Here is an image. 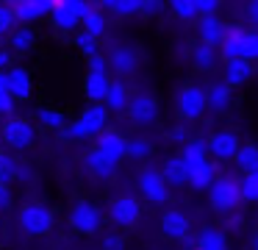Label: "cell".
Returning <instances> with one entry per match:
<instances>
[{
	"label": "cell",
	"mask_w": 258,
	"mask_h": 250,
	"mask_svg": "<svg viewBox=\"0 0 258 250\" xmlns=\"http://www.w3.org/2000/svg\"><path fill=\"white\" fill-rule=\"evenodd\" d=\"M208 200H211V209L219 214H233L236 206L241 203V181L236 178H217L214 186L208 189Z\"/></svg>",
	"instance_id": "cell-1"
},
{
	"label": "cell",
	"mask_w": 258,
	"mask_h": 250,
	"mask_svg": "<svg viewBox=\"0 0 258 250\" xmlns=\"http://www.w3.org/2000/svg\"><path fill=\"white\" fill-rule=\"evenodd\" d=\"M0 139L9 150H28L36 142V125L31 120H23V117H12L0 128Z\"/></svg>",
	"instance_id": "cell-2"
},
{
	"label": "cell",
	"mask_w": 258,
	"mask_h": 250,
	"mask_svg": "<svg viewBox=\"0 0 258 250\" xmlns=\"http://www.w3.org/2000/svg\"><path fill=\"white\" fill-rule=\"evenodd\" d=\"M53 222H56V217H53V211L45 203H25L20 209V228L28 236H45V233H50Z\"/></svg>",
	"instance_id": "cell-3"
},
{
	"label": "cell",
	"mask_w": 258,
	"mask_h": 250,
	"mask_svg": "<svg viewBox=\"0 0 258 250\" xmlns=\"http://www.w3.org/2000/svg\"><path fill=\"white\" fill-rule=\"evenodd\" d=\"M208 109V89L189 83L178 92V114L183 117V122H195L206 114Z\"/></svg>",
	"instance_id": "cell-4"
},
{
	"label": "cell",
	"mask_w": 258,
	"mask_h": 250,
	"mask_svg": "<svg viewBox=\"0 0 258 250\" xmlns=\"http://www.w3.org/2000/svg\"><path fill=\"white\" fill-rule=\"evenodd\" d=\"M100 222H103V214L95 203L89 200H78V203L70 209V228L84 236H92V233L100 231Z\"/></svg>",
	"instance_id": "cell-5"
},
{
	"label": "cell",
	"mask_w": 258,
	"mask_h": 250,
	"mask_svg": "<svg viewBox=\"0 0 258 250\" xmlns=\"http://www.w3.org/2000/svg\"><path fill=\"white\" fill-rule=\"evenodd\" d=\"M78 9H81V0H58L50 11V25L61 33H73L78 25H84Z\"/></svg>",
	"instance_id": "cell-6"
},
{
	"label": "cell",
	"mask_w": 258,
	"mask_h": 250,
	"mask_svg": "<svg viewBox=\"0 0 258 250\" xmlns=\"http://www.w3.org/2000/svg\"><path fill=\"white\" fill-rule=\"evenodd\" d=\"M139 217H142V203L136 197H114L108 203V220L119 228L136 225Z\"/></svg>",
	"instance_id": "cell-7"
},
{
	"label": "cell",
	"mask_w": 258,
	"mask_h": 250,
	"mask_svg": "<svg viewBox=\"0 0 258 250\" xmlns=\"http://www.w3.org/2000/svg\"><path fill=\"white\" fill-rule=\"evenodd\" d=\"M128 117H131V122L139 125V128L153 125V122L158 120V100L147 92L134 94V100H131V106H128Z\"/></svg>",
	"instance_id": "cell-8"
},
{
	"label": "cell",
	"mask_w": 258,
	"mask_h": 250,
	"mask_svg": "<svg viewBox=\"0 0 258 250\" xmlns=\"http://www.w3.org/2000/svg\"><path fill=\"white\" fill-rule=\"evenodd\" d=\"M139 189L150 203H167L169 200V183L164 178V172L158 170H145L139 175Z\"/></svg>",
	"instance_id": "cell-9"
},
{
	"label": "cell",
	"mask_w": 258,
	"mask_h": 250,
	"mask_svg": "<svg viewBox=\"0 0 258 250\" xmlns=\"http://www.w3.org/2000/svg\"><path fill=\"white\" fill-rule=\"evenodd\" d=\"M241 147V139L236 136L233 131H217L208 136V153L219 161H228V159H236Z\"/></svg>",
	"instance_id": "cell-10"
},
{
	"label": "cell",
	"mask_w": 258,
	"mask_h": 250,
	"mask_svg": "<svg viewBox=\"0 0 258 250\" xmlns=\"http://www.w3.org/2000/svg\"><path fill=\"white\" fill-rule=\"evenodd\" d=\"M108 67H111V72H117L119 78L134 75L136 67H139V53H136L131 44H114L111 53H108Z\"/></svg>",
	"instance_id": "cell-11"
},
{
	"label": "cell",
	"mask_w": 258,
	"mask_h": 250,
	"mask_svg": "<svg viewBox=\"0 0 258 250\" xmlns=\"http://www.w3.org/2000/svg\"><path fill=\"white\" fill-rule=\"evenodd\" d=\"M197 36H200L203 44H211V47H222L225 36H228V25L219 20L217 14L211 17H200L197 22Z\"/></svg>",
	"instance_id": "cell-12"
},
{
	"label": "cell",
	"mask_w": 258,
	"mask_h": 250,
	"mask_svg": "<svg viewBox=\"0 0 258 250\" xmlns=\"http://www.w3.org/2000/svg\"><path fill=\"white\" fill-rule=\"evenodd\" d=\"M81 125L86 128L89 136H100L103 131H108V106L106 103H89L84 111H81Z\"/></svg>",
	"instance_id": "cell-13"
},
{
	"label": "cell",
	"mask_w": 258,
	"mask_h": 250,
	"mask_svg": "<svg viewBox=\"0 0 258 250\" xmlns=\"http://www.w3.org/2000/svg\"><path fill=\"white\" fill-rule=\"evenodd\" d=\"M9 94L14 100H31L34 97V81H31V72L25 67L14 64L9 70Z\"/></svg>",
	"instance_id": "cell-14"
},
{
	"label": "cell",
	"mask_w": 258,
	"mask_h": 250,
	"mask_svg": "<svg viewBox=\"0 0 258 250\" xmlns=\"http://www.w3.org/2000/svg\"><path fill=\"white\" fill-rule=\"evenodd\" d=\"M97 150L119 164V159L128 156V139H125L119 131H103L100 136H97Z\"/></svg>",
	"instance_id": "cell-15"
},
{
	"label": "cell",
	"mask_w": 258,
	"mask_h": 250,
	"mask_svg": "<svg viewBox=\"0 0 258 250\" xmlns=\"http://www.w3.org/2000/svg\"><path fill=\"white\" fill-rule=\"evenodd\" d=\"M189 228H191V222H189V217H186L183 211L169 209V211H164V214H161V231H164V236H169V239H186V236H189Z\"/></svg>",
	"instance_id": "cell-16"
},
{
	"label": "cell",
	"mask_w": 258,
	"mask_h": 250,
	"mask_svg": "<svg viewBox=\"0 0 258 250\" xmlns=\"http://www.w3.org/2000/svg\"><path fill=\"white\" fill-rule=\"evenodd\" d=\"M6 3L14 9L20 25H34L36 20H42V17L50 14V9H47V6H42L39 0H6Z\"/></svg>",
	"instance_id": "cell-17"
},
{
	"label": "cell",
	"mask_w": 258,
	"mask_h": 250,
	"mask_svg": "<svg viewBox=\"0 0 258 250\" xmlns=\"http://www.w3.org/2000/svg\"><path fill=\"white\" fill-rule=\"evenodd\" d=\"M247 28L241 25H228V36H225L222 47H219V53L225 56V61L228 59H244V44H247Z\"/></svg>",
	"instance_id": "cell-18"
},
{
	"label": "cell",
	"mask_w": 258,
	"mask_h": 250,
	"mask_svg": "<svg viewBox=\"0 0 258 250\" xmlns=\"http://www.w3.org/2000/svg\"><path fill=\"white\" fill-rule=\"evenodd\" d=\"M252 61H247V59H228L225 61V78L222 81L228 83L230 89H236V86H244L247 81L252 78Z\"/></svg>",
	"instance_id": "cell-19"
},
{
	"label": "cell",
	"mask_w": 258,
	"mask_h": 250,
	"mask_svg": "<svg viewBox=\"0 0 258 250\" xmlns=\"http://www.w3.org/2000/svg\"><path fill=\"white\" fill-rule=\"evenodd\" d=\"M108 89H111L108 75H100V72H86V78H84V94L89 97V103H106Z\"/></svg>",
	"instance_id": "cell-20"
},
{
	"label": "cell",
	"mask_w": 258,
	"mask_h": 250,
	"mask_svg": "<svg viewBox=\"0 0 258 250\" xmlns=\"http://www.w3.org/2000/svg\"><path fill=\"white\" fill-rule=\"evenodd\" d=\"M86 170H89V175L97 178V181H108V178L117 172V161H111L108 156H103L100 150L95 147L86 156Z\"/></svg>",
	"instance_id": "cell-21"
},
{
	"label": "cell",
	"mask_w": 258,
	"mask_h": 250,
	"mask_svg": "<svg viewBox=\"0 0 258 250\" xmlns=\"http://www.w3.org/2000/svg\"><path fill=\"white\" fill-rule=\"evenodd\" d=\"M214 181H217V167H214V161H203V164L189 170V186L197 189V192H208L214 186Z\"/></svg>",
	"instance_id": "cell-22"
},
{
	"label": "cell",
	"mask_w": 258,
	"mask_h": 250,
	"mask_svg": "<svg viewBox=\"0 0 258 250\" xmlns=\"http://www.w3.org/2000/svg\"><path fill=\"white\" fill-rule=\"evenodd\" d=\"M36 31L31 25H20L17 31L9 36V50L12 53H17V56H25V53H31V50L36 47Z\"/></svg>",
	"instance_id": "cell-23"
},
{
	"label": "cell",
	"mask_w": 258,
	"mask_h": 250,
	"mask_svg": "<svg viewBox=\"0 0 258 250\" xmlns=\"http://www.w3.org/2000/svg\"><path fill=\"white\" fill-rule=\"evenodd\" d=\"M164 178H167L169 186H186L189 183V167H186L183 156H172V159L164 161Z\"/></svg>",
	"instance_id": "cell-24"
},
{
	"label": "cell",
	"mask_w": 258,
	"mask_h": 250,
	"mask_svg": "<svg viewBox=\"0 0 258 250\" xmlns=\"http://www.w3.org/2000/svg\"><path fill=\"white\" fill-rule=\"evenodd\" d=\"M230 103H233V89H230L225 81L208 86V109L211 111H228Z\"/></svg>",
	"instance_id": "cell-25"
},
{
	"label": "cell",
	"mask_w": 258,
	"mask_h": 250,
	"mask_svg": "<svg viewBox=\"0 0 258 250\" xmlns=\"http://www.w3.org/2000/svg\"><path fill=\"white\" fill-rule=\"evenodd\" d=\"M36 125H42L45 131H64L67 128V114L61 109H53V106H42L36 111Z\"/></svg>",
	"instance_id": "cell-26"
},
{
	"label": "cell",
	"mask_w": 258,
	"mask_h": 250,
	"mask_svg": "<svg viewBox=\"0 0 258 250\" xmlns=\"http://www.w3.org/2000/svg\"><path fill=\"white\" fill-rule=\"evenodd\" d=\"M142 3L145 0H100V6L108 11V14H114L117 20H128V17L134 14H142Z\"/></svg>",
	"instance_id": "cell-27"
},
{
	"label": "cell",
	"mask_w": 258,
	"mask_h": 250,
	"mask_svg": "<svg viewBox=\"0 0 258 250\" xmlns=\"http://www.w3.org/2000/svg\"><path fill=\"white\" fill-rule=\"evenodd\" d=\"M131 92H128V86H125L122 81H111V89H108V97H106V106H108V111H128V106H131Z\"/></svg>",
	"instance_id": "cell-28"
},
{
	"label": "cell",
	"mask_w": 258,
	"mask_h": 250,
	"mask_svg": "<svg viewBox=\"0 0 258 250\" xmlns=\"http://www.w3.org/2000/svg\"><path fill=\"white\" fill-rule=\"evenodd\" d=\"M180 156H183L186 167L191 170V167L208 161V142H203V139H189V142L183 144V150H180Z\"/></svg>",
	"instance_id": "cell-29"
},
{
	"label": "cell",
	"mask_w": 258,
	"mask_h": 250,
	"mask_svg": "<svg viewBox=\"0 0 258 250\" xmlns=\"http://www.w3.org/2000/svg\"><path fill=\"white\" fill-rule=\"evenodd\" d=\"M233 164L239 167L244 175H247V172H258V144L241 142V147H239V153H236Z\"/></svg>",
	"instance_id": "cell-30"
},
{
	"label": "cell",
	"mask_w": 258,
	"mask_h": 250,
	"mask_svg": "<svg viewBox=\"0 0 258 250\" xmlns=\"http://www.w3.org/2000/svg\"><path fill=\"white\" fill-rule=\"evenodd\" d=\"M195 250H228L225 233L217 231V228H203L200 236H197V247Z\"/></svg>",
	"instance_id": "cell-31"
},
{
	"label": "cell",
	"mask_w": 258,
	"mask_h": 250,
	"mask_svg": "<svg viewBox=\"0 0 258 250\" xmlns=\"http://www.w3.org/2000/svg\"><path fill=\"white\" fill-rule=\"evenodd\" d=\"M219 59V47H211V44H197L195 50H191V64L197 67V70H211L214 64H217Z\"/></svg>",
	"instance_id": "cell-32"
},
{
	"label": "cell",
	"mask_w": 258,
	"mask_h": 250,
	"mask_svg": "<svg viewBox=\"0 0 258 250\" xmlns=\"http://www.w3.org/2000/svg\"><path fill=\"white\" fill-rule=\"evenodd\" d=\"M167 6L172 9V14L178 17V20H183V22H195L197 17H200L195 0H167Z\"/></svg>",
	"instance_id": "cell-33"
},
{
	"label": "cell",
	"mask_w": 258,
	"mask_h": 250,
	"mask_svg": "<svg viewBox=\"0 0 258 250\" xmlns=\"http://www.w3.org/2000/svg\"><path fill=\"white\" fill-rule=\"evenodd\" d=\"M20 28V20L9 3H0V36H12Z\"/></svg>",
	"instance_id": "cell-34"
},
{
	"label": "cell",
	"mask_w": 258,
	"mask_h": 250,
	"mask_svg": "<svg viewBox=\"0 0 258 250\" xmlns=\"http://www.w3.org/2000/svg\"><path fill=\"white\" fill-rule=\"evenodd\" d=\"M17 172H20V161L12 153H0V183L17 181Z\"/></svg>",
	"instance_id": "cell-35"
},
{
	"label": "cell",
	"mask_w": 258,
	"mask_h": 250,
	"mask_svg": "<svg viewBox=\"0 0 258 250\" xmlns=\"http://www.w3.org/2000/svg\"><path fill=\"white\" fill-rule=\"evenodd\" d=\"M97 42H100V39L92 36V33H89V31H84V28H81V31H75V47H78L81 53L86 56V59H89V56H95V53H100Z\"/></svg>",
	"instance_id": "cell-36"
},
{
	"label": "cell",
	"mask_w": 258,
	"mask_h": 250,
	"mask_svg": "<svg viewBox=\"0 0 258 250\" xmlns=\"http://www.w3.org/2000/svg\"><path fill=\"white\" fill-rule=\"evenodd\" d=\"M106 28H108V25H106V14H103L100 9H95V11H92V14L84 20V31H89L92 36H97V39L106 33Z\"/></svg>",
	"instance_id": "cell-37"
},
{
	"label": "cell",
	"mask_w": 258,
	"mask_h": 250,
	"mask_svg": "<svg viewBox=\"0 0 258 250\" xmlns=\"http://www.w3.org/2000/svg\"><path fill=\"white\" fill-rule=\"evenodd\" d=\"M241 197L247 203H258V172H247L241 178Z\"/></svg>",
	"instance_id": "cell-38"
},
{
	"label": "cell",
	"mask_w": 258,
	"mask_h": 250,
	"mask_svg": "<svg viewBox=\"0 0 258 250\" xmlns=\"http://www.w3.org/2000/svg\"><path fill=\"white\" fill-rule=\"evenodd\" d=\"M153 153V144L147 139L136 136V139H128V156L131 159H147Z\"/></svg>",
	"instance_id": "cell-39"
},
{
	"label": "cell",
	"mask_w": 258,
	"mask_h": 250,
	"mask_svg": "<svg viewBox=\"0 0 258 250\" xmlns=\"http://www.w3.org/2000/svg\"><path fill=\"white\" fill-rule=\"evenodd\" d=\"M108 56H103V53H95V56H89V72H100V75H108Z\"/></svg>",
	"instance_id": "cell-40"
},
{
	"label": "cell",
	"mask_w": 258,
	"mask_h": 250,
	"mask_svg": "<svg viewBox=\"0 0 258 250\" xmlns=\"http://www.w3.org/2000/svg\"><path fill=\"white\" fill-rule=\"evenodd\" d=\"M167 9V0H145L142 3V17H158Z\"/></svg>",
	"instance_id": "cell-41"
},
{
	"label": "cell",
	"mask_w": 258,
	"mask_h": 250,
	"mask_svg": "<svg viewBox=\"0 0 258 250\" xmlns=\"http://www.w3.org/2000/svg\"><path fill=\"white\" fill-rule=\"evenodd\" d=\"M64 136L67 139H89V133H86V128L81 125V120H75V122H67V128H64Z\"/></svg>",
	"instance_id": "cell-42"
},
{
	"label": "cell",
	"mask_w": 258,
	"mask_h": 250,
	"mask_svg": "<svg viewBox=\"0 0 258 250\" xmlns=\"http://www.w3.org/2000/svg\"><path fill=\"white\" fill-rule=\"evenodd\" d=\"M197 11H200V17H211L219 11V6H222V0H195Z\"/></svg>",
	"instance_id": "cell-43"
},
{
	"label": "cell",
	"mask_w": 258,
	"mask_h": 250,
	"mask_svg": "<svg viewBox=\"0 0 258 250\" xmlns=\"http://www.w3.org/2000/svg\"><path fill=\"white\" fill-rule=\"evenodd\" d=\"M244 22L250 28H258V0H247L244 3Z\"/></svg>",
	"instance_id": "cell-44"
},
{
	"label": "cell",
	"mask_w": 258,
	"mask_h": 250,
	"mask_svg": "<svg viewBox=\"0 0 258 250\" xmlns=\"http://www.w3.org/2000/svg\"><path fill=\"white\" fill-rule=\"evenodd\" d=\"M14 106H17V100H14L12 94L0 92V117H12L14 114Z\"/></svg>",
	"instance_id": "cell-45"
},
{
	"label": "cell",
	"mask_w": 258,
	"mask_h": 250,
	"mask_svg": "<svg viewBox=\"0 0 258 250\" xmlns=\"http://www.w3.org/2000/svg\"><path fill=\"white\" fill-rule=\"evenodd\" d=\"M103 250H125V239L119 233H108L103 236Z\"/></svg>",
	"instance_id": "cell-46"
},
{
	"label": "cell",
	"mask_w": 258,
	"mask_h": 250,
	"mask_svg": "<svg viewBox=\"0 0 258 250\" xmlns=\"http://www.w3.org/2000/svg\"><path fill=\"white\" fill-rule=\"evenodd\" d=\"M169 139H172V142H178V144H186V142H189V133H186V125H175L172 131H169Z\"/></svg>",
	"instance_id": "cell-47"
},
{
	"label": "cell",
	"mask_w": 258,
	"mask_h": 250,
	"mask_svg": "<svg viewBox=\"0 0 258 250\" xmlns=\"http://www.w3.org/2000/svg\"><path fill=\"white\" fill-rule=\"evenodd\" d=\"M9 206H12V189H9V183H0V211Z\"/></svg>",
	"instance_id": "cell-48"
},
{
	"label": "cell",
	"mask_w": 258,
	"mask_h": 250,
	"mask_svg": "<svg viewBox=\"0 0 258 250\" xmlns=\"http://www.w3.org/2000/svg\"><path fill=\"white\" fill-rule=\"evenodd\" d=\"M12 50H9V47H0V70H12Z\"/></svg>",
	"instance_id": "cell-49"
},
{
	"label": "cell",
	"mask_w": 258,
	"mask_h": 250,
	"mask_svg": "<svg viewBox=\"0 0 258 250\" xmlns=\"http://www.w3.org/2000/svg\"><path fill=\"white\" fill-rule=\"evenodd\" d=\"M0 92H9V70H0Z\"/></svg>",
	"instance_id": "cell-50"
},
{
	"label": "cell",
	"mask_w": 258,
	"mask_h": 250,
	"mask_svg": "<svg viewBox=\"0 0 258 250\" xmlns=\"http://www.w3.org/2000/svg\"><path fill=\"white\" fill-rule=\"evenodd\" d=\"M34 175V170H28V167L20 164V172H17V181H28V178Z\"/></svg>",
	"instance_id": "cell-51"
},
{
	"label": "cell",
	"mask_w": 258,
	"mask_h": 250,
	"mask_svg": "<svg viewBox=\"0 0 258 250\" xmlns=\"http://www.w3.org/2000/svg\"><path fill=\"white\" fill-rule=\"evenodd\" d=\"M39 3H42V6H47V9H50V11H53V6H56V3H58V0H39Z\"/></svg>",
	"instance_id": "cell-52"
},
{
	"label": "cell",
	"mask_w": 258,
	"mask_h": 250,
	"mask_svg": "<svg viewBox=\"0 0 258 250\" xmlns=\"http://www.w3.org/2000/svg\"><path fill=\"white\" fill-rule=\"evenodd\" d=\"M250 247H252V250H258V231L252 233V242H250Z\"/></svg>",
	"instance_id": "cell-53"
},
{
	"label": "cell",
	"mask_w": 258,
	"mask_h": 250,
	"mask_svg": "<svg viewBox=\"0 0 258 250\" xmlns=\"http://www.w3.org/2000/svg\"><path fill=\"white\" fill-rule=\"evenodd\" d=\"M236 3H241V6H244V3H247V0H236Z\"/></svg>",
	"instance_id": "cell-54"
},
{
	"label": "cell",
	"mask_w": 258,
	"mask_h": 250,
	"mask_svg": "<svg viewBox=\"0 0 258 250\" xmlns=\"http://www.w3.org/2000/svg\"><path fill=\"white\" fill-rule=\"evenodd\" d=\"M255 75H258V67H255Z\"/></svg>",
	"instance_id": "cell-55"
}]
</instances>
